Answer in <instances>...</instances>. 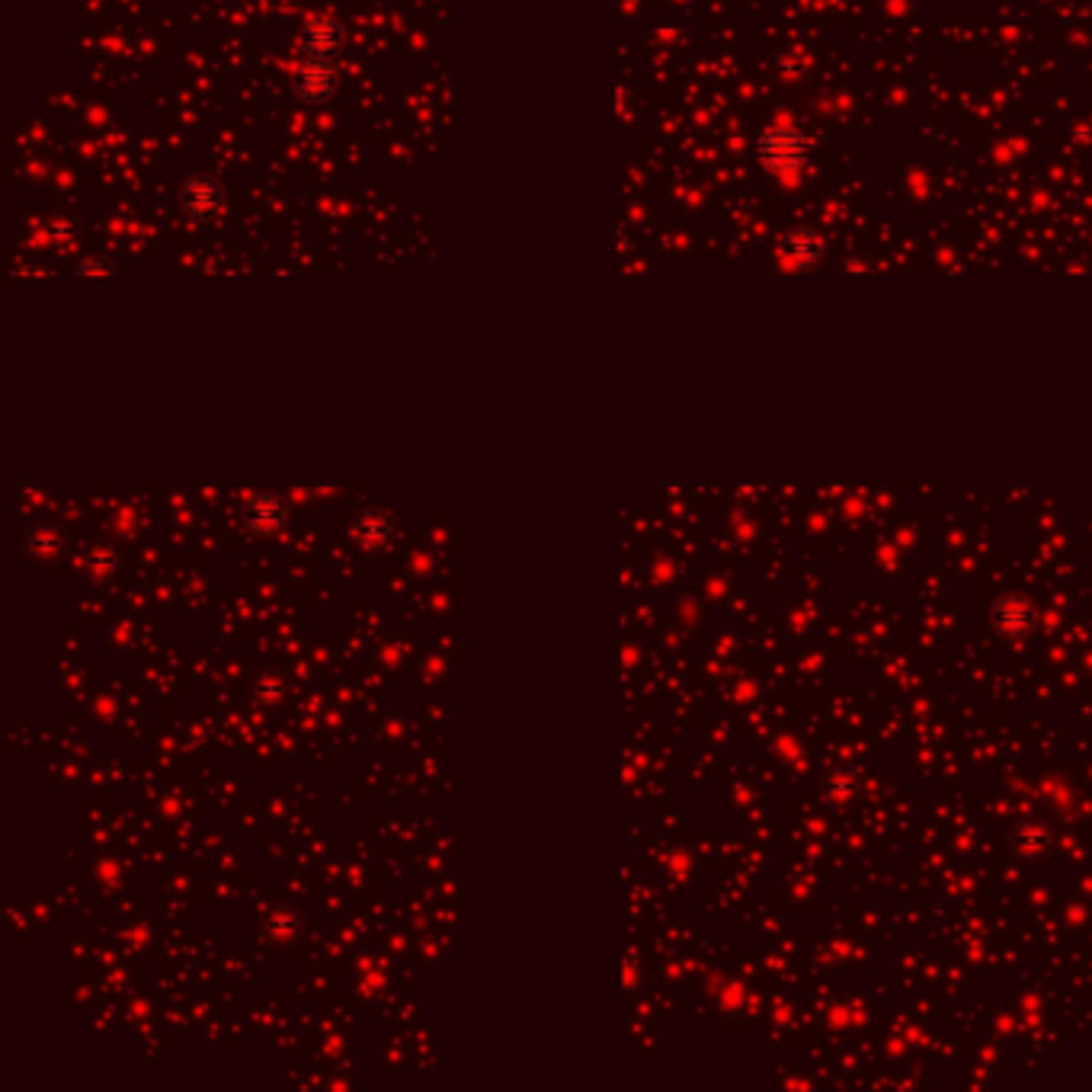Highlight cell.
<instances>
[{
  "mask_svg": "<svg viewBox=\"0 0 1092 1092\" xmlns=\"http://www.w3.org/2000/svg\"><path fill=\"white\" fill-rule=\"evenodd\" d=\"M180 205L186 209V215H192V219H212V215L222 212L225 189H222V183L212 180V177H196V180H189V183L183 186Z\"/></svg>",
  "mask_w": 1092,
  "mask_h": 1092,
  "instance_id": "obj_3",
  "label": "cell"
},
{
  "mask_svg": "<svg viewBox=\"0 0 1092 1092\" xmlns=\"http://www.w3.org/2000/svg\"><path fill=\"white\" fill-rule=\"evenodd\" d=\"M77 273H81V276H113V273H116V267H113V264H107V259L93 256V259H87V264H81V267H77Z\"/></svg>",
  "mask_w": 1092,
  "mask_h": 1092,
  "instance_id": "obj_10",
  "label": "cell"
},
{
  "mask_svg": "<svg viewBox=\"0 0 1092 1092\" xmlns=\"http://www.w3.org/2000/svg\"><path fill=\"white\" fill-rule=\"evenodd\" d=\"M801 71H804V62H801V59H795V55H786V59H778V62H775V74L782 77L786 84H795V81L801 77Z\"/></svg>",
  "mask_w": 1092,
  "mask_h": 1092,
  "instance_id": "obj_9",
  "label": "cell"
},
{
  "mask_svg": "<svg viewBox=\"0 0 1092 1092\" xmlns=\"http://www.w3.org/2000/svg\"><path fill=\"white\" fill-rule=\"evenodd\" d=\"M994 621H997V629L1006 638H1025L1031 632V625H1034V609L1022 596H1006V599L997 602Z\"/></svg>",
  "mask_w": 1092,
  "mask_h": 1092,
  "instance_id": "obj_5",
  "label": "cell"
},
{
  "mask_svg": "<svg viewBox=\"0 0 1092 1092\" xmlns=\"http://www.w3.org/2000/svg\"><path fill=\"white\" fill-rule=\"evenodd\" d=\"M247 519L253 526H259V532H270L273 526H279L286 519V506L276 497H256L247 506Z\"/></svg>",
  "mask_w": 1092,
  "mask_h": 1092,
  "instance_id": "obj_7",
  "label": "cell"
},
{
  "mask_svg": "<svg viewBox=\"0 0 1092 1092\" xmlns=\"http://www.w3.org/2000/svg\"><path fill=\"white\" fill-rule=\"evenodd\" d=\"M759 161L775 177H795L811 158V141L798 129H769L759 138Z\"/></svg>",
  "mask_w": 1092,
  "mask_h": 1092,
  "instance_id": "obj_1",
  "label": "cell"
},
{
  "mask_svg": "<svg viewBox=\"0 0 1092 1092\" xmlns=\"http://www.w3.org/2000/svg\"><path fill=\"white\" fill-rule=\"evenodd\" d=\"M778 247H782V253L789 256V264H795V267H814L820 259V253H823V241L814 231H807V228H792Z\"/></svg>",
  "mask_w": 1092,
  "mask_h": 1092,
  "instance_id": "obj_6",
  "label": "cell"
},
{
  "mask_svg": "<svg viewBox=\"0 0 1092 1092\" xmlns=\"http://www.w3.org/2000/svg\"><path fill=\"white\" fill-rule=\"evenodd\" d=\"M45 228H48V237L59 241V244H71L77 237V222L71 215H51L45 222Z\"/></svg>",
  "mask_w": 1092,
  "mask_h": 1092,
  "instance_id": "obj_8",
  "label": "cell"
},
{
  "mask_svg": "<svg viewBox=\"0 0 1092 1092\" xmlns=\"http://www.w3.org/2000/svg\"><path fill=\"white\" fill-rule=\"evenodd\" d=\"M337 90V71L327 59H315L308 55L298 68H295V93L308 103H324L327 96H334Z\"/></svg>",
  "mask_w": 1092,
  "mask_h": 1092,
  "instance_id": "obj_2",
  "label": "cell"
},
{
  "mask_svg": "<svg viewBox=\"0 0 1092 1092\" xmlns=\"http://www.w3.org/2000/svg\"><path fill=\"white\" fill-rule=\"evenodd\" d=\"M343 42H346V32H343V26L334 17H311L301 26V48L308 51V55H315V59L337 55V51L343 48Z\"/></svg>",
  "mask_w": 1092,
  "mask_h": 1092,
  "instance_id": "obj_4",
  "label": "cell"
}]
</instances>
